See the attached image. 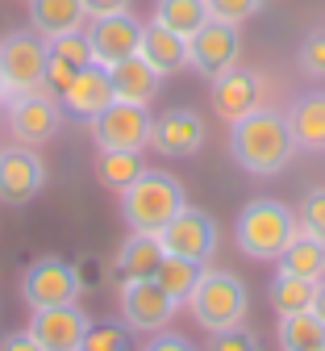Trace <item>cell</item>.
Instances as JSON below:
<instances>
[{"instance_id":"obj_1","label":"cell","mask_w":325,"mask_h":351,"mask_svg":"<svg viewBox=\"0 0 325 351\" xmlns=\"http://www.w3.org/2000/svg\"><path fill=\"white\" fill-rule=\"evenodd\" d=\"M229 155H234V163L242 171H250V176H280L296 155L288 113L255 109L242 121H234L229 125Z\"/></svg>"},{"instance_id":"obj_2","label":"cell","mask_w":325,"mask_h":351,"mask_svg":"<svg viewBox=\"0 0 325 351\" xmlns=\"http://www.w3.org/2000/svg\"><path fill=\"white\" fill-rule=\"evenodd\" d=\"M188 205V197H183V184L175 180V176L167 171H142L129 189H121V217L129 230H151L159 234L171 217Z\"/></svg>"},{"instance_id":"obj_3","label":"cell","mask_w":325,"mask_h":351,"mask_svg":"<svg viewBox=\"0 0 325 351\" xmlns=\"http://www.w3.org/2000/svg\"><path fill=\"white\" fill-rule=\"evenodd\" d=\"M296 213L284 205V201H271V197H259V201H246L242 213H238V226H234V239L242 247V255L250 259H280V251L292 243L296 234Z\"/></svg>"},{"instance_id":"obj_4","label":"cell","mask_w":325,"mask_h":351,"mask_svg":"<svg viewBox=\"0 0 325 351\" xmlns=\"http://www.w3.org/2000/svg\"><path fill=\"white\" fill-rule=\"evenodd\" d=\"M188 305H192V318L213 335V330H229V326H242L246 322L250 293H246L242 276L225 272V268H205V276L192 289Z\"/></svg>"},{"instance_id":"obj_5","label":"cell","mask_w":325,"mask_h":351,"mask_svg":"<svg viewBox=\"0 0 325 351\" xmlns=\"http://www.w3.org/2000/svg\"><path fill=\"white\" fill-rule=\"evenodd\" d=\"M46 59H51V47H46V38L38 29H17L0 42V71H5L9 97L42 93L46 88Z\"/></svg>"},{"instance_id":"obj_6","label":"cell","mask_w":325,"mask_h":351,"mask_svg":"<svg viewBox=\"0 0 325 351\" xmlns=\"http://www.w3.org/2000/svg\"><path fill=\"white\" fill-rule=\"evenodd\" d=\"M83 293V280L75 272V263H67L63 255H42L34 259L25 276H21V301L34 310H55V305H75Z\"/></svg>"},{"instance_id":"obj_7","label":"cell","mask_w":325,"mask_h":351,"mask_svg":"<svg viewBox=\"0 0 325 351\" xmlns=\"http://www.w3.org/2000/svg\"><path fill=\"white\" fill-rule=\"evenodd\" d=\"M151 109L146 105H129L113 101L92 117V143L96 151H142L151 147Z\"/></svg>"},{"instance_id":"obj_8","label":"cell","mask_w":325,"mask_h":351,"mask_svg":"<svg viewBox=\"0 0 325 351\" xmlns=\"http://www.w3.org/2000/svg\"><path fill=\"white\" fill-rule=\"evenodd\" d=\"M117 305H121L125 326H129V330H146V335L163 330V326L175 318V310H179V301H175L155 276L121 280V289H117Z\"/></svg>"},{"instance_id":"obj_9","label":"cell","mask_w":325,"mask_h":351,"mask_svg":"<svg viewBox=\"0 0 325 351\" xmlns=\"http://www.w3.org/2000/svg\"><path fill=\"white\" fill-rule=\"evenodd\" d=\"M217 222L213 213L196 209V205H183L171 222L159 230V243H163V255H183V259H196V263H209L217 255Z\"/></svg>"},{"instance_id":"obj_10","label":"cell","mask_w":325,"mask_h":351,"mask_svg":"<svg viewBox=\"0 0 325 351\" xmlns=\"http://www.w3.org/2000/svg\"><path fill=\"white\" fill-rule=\"evenodd\" d=\"M9 113V134L25 147H38L46 138L59 134V121H63V109H59V97L55 93H25V97H9L5 105Z\"/></svg>"},{"instance_id":"obj_11","label":"cell","mask_w":325,"mask_h":351,"mask_svg":"<svg viewBox=\"0 0 325 351\" xmlns=\"http://www.w3.org/2000/svg\"><path fill=\"white\" fill-rule=\"evenodd\" d=\"M238 51H242V38H238V25H225V21H205L192 38H188V67L200 71L205 80L221 75L238 63Z\"/></svg>"},{"instance_id":"obj_12","label":"cell","mask_w":325,"mask_h":351,"mask_svg":"<svg viewBox=\"0 0 325 351\" xmlns=\"http://www.w3.org/2000/svg\"><path fill=\"white\" fill-rule=\"evenodd\" d=\"M92 42V63L101 67H117L125 59L138 55V42H142V21L133 13H113V17H92V25L83 29Z\"/></svg>"},{"instance_id":"obj_13","label":"cell","mask_w":325,"mask_h":351,"mask_svg":"<svg viewBox=\"0 0 325 351\" xmlns=\"http://www.w3.org/2000/svg\"><path fill=\"white\" fill-rule=\"evenodd\" d=\"M46 184V163L34 155V147L17 143L0 151V201L5 205H29Z\"/></svg>"},{"instance_id":"obj_14","label":"cell","mask_w":325,"mask_h":351,"mask_svg":"<svg viewBox=\"0 0 325 351\" xmlns=\"http://www.w3.org/2000/svg\"><path fill=\"white\" fill-rule=\"evenodd\" d=\"M92 318L79 305H55V310H34L29 335L42 343V351H83Z\"/></svg>"},{"instance_id":"obj_15","label":"cell","mask_w":325,"mask_h":351,"mask_svg":"<svg viewBox=\"0 0 325 351\" xmlns=\"http://www.w3.org/2000/svg\"><path fill=\"white\" fill-rule=\"evenodd\" d=\"M151 147L163 159H188L205 147V121L192 109H167L151 121Z\"/></svg>"},{"instance_id":"obj_16","label":"cell","mask_w":325,"mask_h":351,"mask_svg":"<svg viewBox=\"0 0 325 351\" xmlns=\"http://www.w3.org/2000/svg\"><path fill=\"white\" fill-rule=\"evenodd\" d=\"M105 105H113V80H109V67L101 63H88L83 71H75V80L59 93V109L71 121H92Z\"/></svg>"},{"instance_id":"obj_17","label":"cell","mask_w":325,"mask_h":351,"mask_svg":"<svg viewBox=\"0 0 325 351\" xmlns=\"http://www.w3.org/2000/svg\"><path fill=\"white\" fill-rule=\"evenodd\" d=\"M259 101H263V84H259V75H255V71L229 67V71L213 75V109H217L229 125L242 121V117H246V113H255V109H263Z\"/></svg>"},{"instance_id":"obj_18","label":"cell","mask_w":325,"mask_h":351,"mask_svg":"<svg viewBox=\"0 0 325 351\" xmlns=\"http://www.w3.org/2000/svg\"><path fill=\"white\" fill-rule=\"evenodd\" d=\"M288 130H292L296 151H309V155L325 151V88L296 97V105L288 109Z\"/></svg>"},{"instance_id":"obj_19","label":"cell","mask_w":325,"mask_h":351,"mask_svg":"<svg viewBox=\"0 0 325 351\" xmlns=\"http://www.w3.org/2000/svg\"><path fill=\"white\" fill-rule=\"evenodd\" d=\"M138 55H142L159 75H175L188 67V38H179L175 29L151 21L142 25V42H138Z\"/></svg>"},{"instance_id":"obj_20","label":"cell","mask_w":325,"mask_h":351,"mask_svg":"<svg viewBox=\"0 0 325 351\" xmlns=\"http://www.w3.org/2000/svg\"><path fill=\"white\" fill-rule=\"evenodd\" d=\"M109 80H113V101H129V105H151L159 97V84H163V75L142 55L109 67Z\"/></svg>"},{"instance_id":"obj_21","label":"cell","mask_w":325,"mask_h":351,"mask_svg":"<svg viewBox=\"0 0 325 351\" xmlns=\"http://www.w3.org/2000/svg\"><path fill=\"white\" fill-rule=\"evenodd\" d=\"M159 259H163L159 234H151V230H129V239L117 251V272H121V280H142V276H155Z\"/></svg>"},{"instance_id":"obj_22","label":"cell","mask_w":325,"mask_h":351,"mask_svg":"<svg viewBox=\"0 0 325 351\" xmlns=\"http://www.w3.org/2000/svg\"><path fill=\"white\" fill-rule=\"evenodd\" d=\"M83 0H29V25L42 38H59L71 29H83Z\"/></svg>"},{"instance_id":"obj_23","label":"cell","mask_w":325,"mask_h":351,"mask_svg":"<svg viewBox=\"0 0 325 351\" xmlns=\"http://www.w3.org/2000/svg\"><path fill=\"white\" fill-rule=\"evenodd\" d=\"M275 268H280L284 276H309V280H321L325 276V243L296 230L292 243L280 251V259H275Z\"/></svg>"},{"instance_id":"obj_24","label":"cell","mask_w":325,"mask_h":351,"mask_svg":"<svg viewBox=\"0 0 325 351\" xmlns=\"http://www.w3.org/2000/svg\"><path fill=\"white\" fill-rule=\"evenodd\" d=\"M205 268L209 263H196V259H183V255H163L159 259V268H155V280L183 305L192 297V289L200 285V276H205Z\"/></svg>"},{"instance_id":"obj_25","label":"cell","mask_w":325,"mask_h":351,"mask_svg":"<svg viewBox=\"0 0 325 351\" xmlns=\"http://www.w3.org/2000/svg\"><path fill=\"white\" fill-rule=\"evenodd\" d=\"M142 171H146L142 151H96V180L113 193L129 189Z\"/></svg>"},{"instance_id":"obj_26","label":"cell","mask_w":325,"mask_h":351,"mask_svg":"<svg viewBox=\"0 0 325 351\" xmlns=\"http://www.w3.org/2000/svg\"><path fill=\"white\" fill-rule=\"evenodd\" d=\"M280 347H284V351H313V347H325V322H321L313 310L280 314Z\"/></svg>"},{"instance_id":"obj_27","label":"cell","mask_w":325,"mask_h":351,"mask_svg":"<svg viewBox=\"0 0 325 351\" xmlns=\"http://www.w3.org/2000/svg\"><path fill=\"white\" fill-rule=\"evenodd\" d=\"M155 21L175 29L179 38H192L209 21V0H159V5H155Z\"/></svg>"},{"instance_id":"obj_28","label":"cell","mask_w":325,"mask_h":351,"mask_svg":"<svg viewBox=\"0 0 325 351\" xmlns=\"http://www.w3.org/2000/svg\"><path fill=\"white\" fill-rule=\"evenodd\" d=\"M313 293H317V280L275 272L267 297H271V305H275V314H296V310H313Z\"/></svg>"},{"instance_id":"obj_29","label":"cell","mask_w":325,"mask_h":351,"mask_svg":"<svg viewBox=\"0 0 325 351\" xmlns=\"http://www.w3.org/2000/svg\"><path fill=\"white\" fill-rule=\"evenodd\" d=\"M83 351H138V347H133V335L125 322H92Z\"/></svg>"},{"instance_id":"obj_30","label":"cell","mask_w":325,"mask_h":351,"mask_svg":"<svg viewBox=\"0 0 325 351\" xmlns=\"http://www.w3.org/2000/svg\"><path fill=\"white\" fill-rule=\"evenodd\" d=\"M46 47H51V55H55V59H63V63H71V67H79V71L92 63V42H88V34H83V29L59 34V38H46Z\"/></svg>"},{"instance_id":"obj_31","label":"cell","mask_w":325,"mask_h":351,"mask_svg":"<svg viewBox=\"0 0 325 351\" xmlns=\"http://www.w3.org/2000/svg\"><path fill=\"white\" fill-rule=\"evenodd\" d=\"M296 226H300L304 234H313V239L325 243V184L313 189V193H304V201H300V209H296Z\"/></svg>"},{"instance_id":"obj_32","label":"cell","mask_w":325,"mask_h":351,"mask_svg":"<svg viewBox=\"0 0 325 351\" xmlns=\"http://www.w3.org/2000/svg\"><path fill=\"white\" fill-rule=\"evenodd\" d=\"M263 9V0H209V17L225 25H242Z\"/></svg>"},{"instance_id":"obj_33","label":"cell","mask_w":325,"mask_h":351,"mask_svg":"<svg viewBox=\"0 0 325 351\" xmlns=\"http://www.w3.org/2000/svg\"><path fill=\"white\" fill-rule=\"evenodd\" d=\"M209 351H259V339L246 326H229V330H213Z\"/></svg>"},{"instance_id":"obj_34","label":"cell","mask_w":325,"mask_h":351,"mask_svg":"<svg viewBox=\"0 0 325 351\" xmlns=\"http://www.w3.org/2000/svg\"><path fill=\"white\" fill-rule=\"evenodd\" d=\"M300 67L309 75H325V29H317L300 42Z\"/></svg>"},{"instance_id":"obj_35","label":"cell","mask_w":325,"mask_h":351,"mask_svg":"<svg viewBox=\"0 0 325 351\" xmlns=\"http://www.w3.org/2000/svg\"><path fill=\"white\" fill-rule=\"evenodd\" d=\"M75 71H79V67H71V63H63V59H55V55H51V59H46V88H51V93L59 97L63 88L75 80Z\"/></svg>"},{"instance_id":"obj_36","label":"cell","mask_w":325,"mask_h":351,"mask_svg":"<svg viewBox=\"0 0 325 351\" xmlns=\"http://www.w3.org/2000/svg\"><path fill=\"white\" fill-rule=\"evenodd\" d=\"M142 351H196V347H192V339H183L175 330H155V339H146Z\"/></svg>"},{"instance_id":"obj_37","label":"cell","mask_w":325,"mask_h":351,"mask_svg":"<svg viewBox=\"0 0 325 351\" xmlns=\"http://www.w3.org/2000/svg\"><path fill=\"white\" fill-rule=\"evenodd\" d=\"M133 0H83L88 17H113V13H129Z\"/></svg>"},{"instance_id":"obj_38","label":"cell","mask_w":325,"mask_h":351,"mask_svg":"<svg viewBox=\"0 0 325 351\" xmlns=\"http://www.w3.org/2000/svg\"><path fill=\"white\" fill-rule=\"evenodd\" d=\"M0 351H42V343L29 330H13V335L0 339Z\"/></svg>"},{"instance_id":"obj_39","label":"cell","mask_w":325,"mask_h":351,"mask_svg":"<svg viewBox=\"0 0 325 351\" xmlns=\"http://www.w3.org/2000/svg\"><path fill=\"white\" fill-rule=\"evenodd\" d=\"M313 314H317V318L325 322V276L317 280V293H313Z\"/></svg>"},{"instance_id":"obj_40","label":"cell","mask_w":325,"mask_h":351,"mask_svg":"<svg viewBox=\"0 0 325 351\" xmlns=\"http://www.w3.org/2000/svg\"><path fill=\"white\" fill-rule=\"evenodd\" d=\"M9 105V84H5V71H0V109Z\"/></svg>"},{"instance_id":"obj_41","label":"cell","mask_w":325,"mask_h":351,"mask_svg":"<svg viewBox=\"0 0 325 351\" xmlns=\"http://www.w3.org/2000/svg\"><path fill=\"white\" fill-rule=\"evenodd\" d=\"M313 351H325V347H313Z\"/></svg>"}]
</instances>
